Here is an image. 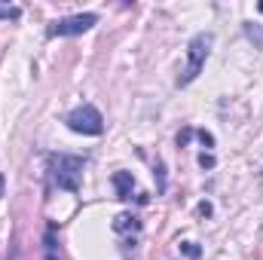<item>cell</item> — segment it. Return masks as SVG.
Masks as SVG:
<instances>
[{
    "instance_id": "6da1fadb",
    "label": "cell",
    "mask_w": 263,
    "mask_h": 260,
    "mask_svg": "<svg viewBox=\"0 0 263 260\" xmlns=\"http://www.w3.org/2000/svg\"><path fill=\"white\" fill-rule=\"evenodd\" d=\"M46 162H49V178H52V184L59 190H67V193H77L80 190V178H83V165H86L83 156L49 153Z\"/></svg>"
},
{
    "instance_id": "7a4b0ae2",
    "label": "cell",
    "mask_w": 263,
    "mask_h": 260,
    "mask_svg": "<svg viewBox=\"0 0 263 260\" xmlns=\"http://www.w3.org/2000/svg\"><path fill=\"white\" fill-rule=\"evenodd\" d=\"M211 46H214V34L211 31H199L196 37L187 43V65L178 73V86H190L202 73V67L208 62V55H211Z\"/></svg>"
},
{
    "instance_id": "3957f363",
    "label": "cell",
    "mask_w": 263,
    "mask_h": 260,
    "mask_svg": "<svg viewBox=\"0 0 263 260\" xmlns=\"http://www.w3.org/2000/svg\"><path fill=\"white\" fill-rule=\"evenodd\" d=\"M65 123H67V129L77 132V135H101V132H104V117H101V110H98L95 104H80V107H73L65 117Z\"/></svg>"
},
{
    "instance_id": "277c9868",
    "label": "cell",
    "mask_w": 263,
    "mask_h": 260,
    "mask_svg": "<svg viewBox=\"0 0 263 260\" xmlns=\"http://www.w3.org/2000/svg\"><path fill=\"white\" fill-rule=\"evenodd\" d=\"M98 25V15L95 12H77V15H65L59 22L49 25V37H77V34H86Z\"/></svg>"
},
{
    "instance_id": "5b68a950",
    "label": "cell",
    "mask_w": 263,
    "mask_h": 260,
    "mask_svg": "<svg viewBox=\"0 0 263 260\" xmlns=\"http://www.w3.org/2000/svg\"><path fill=\"white\" fill-rule=\"evenodd\" d=\"M114 187H117V199H132L135 175H132V172H117V175H114Z\"/></svg>"
},
{
    "instance_id": "8992f818",
    "label": "cell",
    "mask_w": 263,
    "mask_h": 260,
    "mask_svg": "<svg viewBox=\"0 0 263 260\" xmlns=\"http://www.w3.org/2000/svg\"><path fill=\"white\" fill-rule=\"evenodd\" d=\"M129 230L132 233H138V230H141V220H138L132 211L117 214V217H114V233H129Z\"/></svg>"
},
{
    "instance_id": "52a82bcc",
    "label": "cell",
    "mask_w": 263,
    "mask_h": 260,
    "mask_svg": "<svg viewBox=\"0 0 263 260\" xmlns=\"http://www.w3.org/2000/svg\"><path fill=\"white\" fill-rule=\"evenodd\" d=\"M245 37L257 46V49H263V28L260 25H254V22H245Z\"/></svg>"
},
{
    "instance_id": "ba28073f",
    "label": "cell",
    "mask_w": 263,
    "mask_h": 260,
    "mask_svg": "<svg viewBox=\"0 0 263 260\" xmlns=\"http://www.w3.org/2000/svg\"><path fill=\"white\" fill-rule=\"evenodd\" d=\"M0 18L18 22V18H22V6H6V3H0Z\"/></svg>"
},
{
    "instance_id": "9c48e42d",
    "label": "cell",
    "mask_w": 263,
    "mask_h": 260,
    "mask_svg": "<svg viewBox=\"0 0 263 260\" xmlns=\"http://www.w3.org/2000/svg\"><path fill=\"white\" fill-rule=\"evenodd\" d=\"M43 242H46V260H59V254H55V227H49Z\"/></svg>"
},
{
    "instance_id": "30bf717a",
    "label": "cell",
    "mask_w": 263,
    "mask_h": 260,
    "mask_svg": "<svg viewBox=\"0 0 263 260\" xmlns=\"http://www.w3.org/2000/svg\"><path fill=\"white\" fill-rule=\"evenodd\" d=\"M181 254L190 260H199V254H202V248H199L196 242H181Z\"/></svg>"
},
{
    "instance_id": "8fae6325",
    "label": "cell",
    "mask_w": 263,
    "mask_h": 260,
    "mask_svg": "<svg viewBox=\"0 0 263 260\" xmlns=\"http://www.w3.org/2000/svg\"><path fill=\"white\" fill-rule=\"evenodd\" d=\"M196 138H199V141H202V144H205V147H214V135H211V132L199 129V132H196Z\"/></svg>"
},
{
    "instance_id": "7c38bea8",
    "label": "cell",
    "mask_w": 263,
    "mask_h": 260,
    "mask_svg": "<svg viewBox=\"0 0 263 260\" xmlns=\"http://www.w3.org/2000/svg\"><path fill=\"white\" fill-rule=\"evenodd\" d=\"M199 165H202V169H214V156H211V153H202V156H199Z\"/></svg>"
},
{
    "instance_id": "4fadbf2b",
    "label": "cell",
    "mask_w": 263,
    "mask_h": 260,
    "mask_svg": "<svg viewBox=\"0 0 263 260\" xmlns=\"http://www.w3.org/2000/svg\"><path fill=\"white\" fill-rule=\"evenodd\" d=\"M193 138V129H184V132H178V147H184L187 141Z\"/></svg>"
},
{
    "instance_id": "5bb4252c",
    "label": "cell",
    "mask_w": 263,
    "mask_h": 260,
    "mask_svg": "<svg viewBox=\"0 0 263 260\" xmlns=\"http://www.w3.org/2000/svg\"><path fill=\"white\" fill-rule=\"evenodd\" d=\"M199 214H202V217H208V214H211V202H199V208H196Z\"/></svg>"
},
{
    "instance_id": "9a60e30c",
    "label": "cell",
    "mask_w": 263,
    "mask_h": 260,
    "mask_svg": "<svg viewBox=\"0 0 263 260\" xmlns=\"http://www.w3.org/2000/svg\"><path fill=\"white\" fill-rule=\"evenodd\" d=\"M0 196H3V175H0Z\"/></svg>"
},
{
    "instance_id": "2e32d148",
    "label": "cell",
    "mask_w": 263,
    "mask_h": 260,
    "mask_svg": "<svg viewBox=\"0 0 263 260\" xmlns=\"http://www.w3.org/2000/svg\"><path fill=\"white\" fill-rule=\"evenodd\" d=\"M257 9H260V12H263V0H260V3H257Z\"/></svg>"
}]
</instances>
